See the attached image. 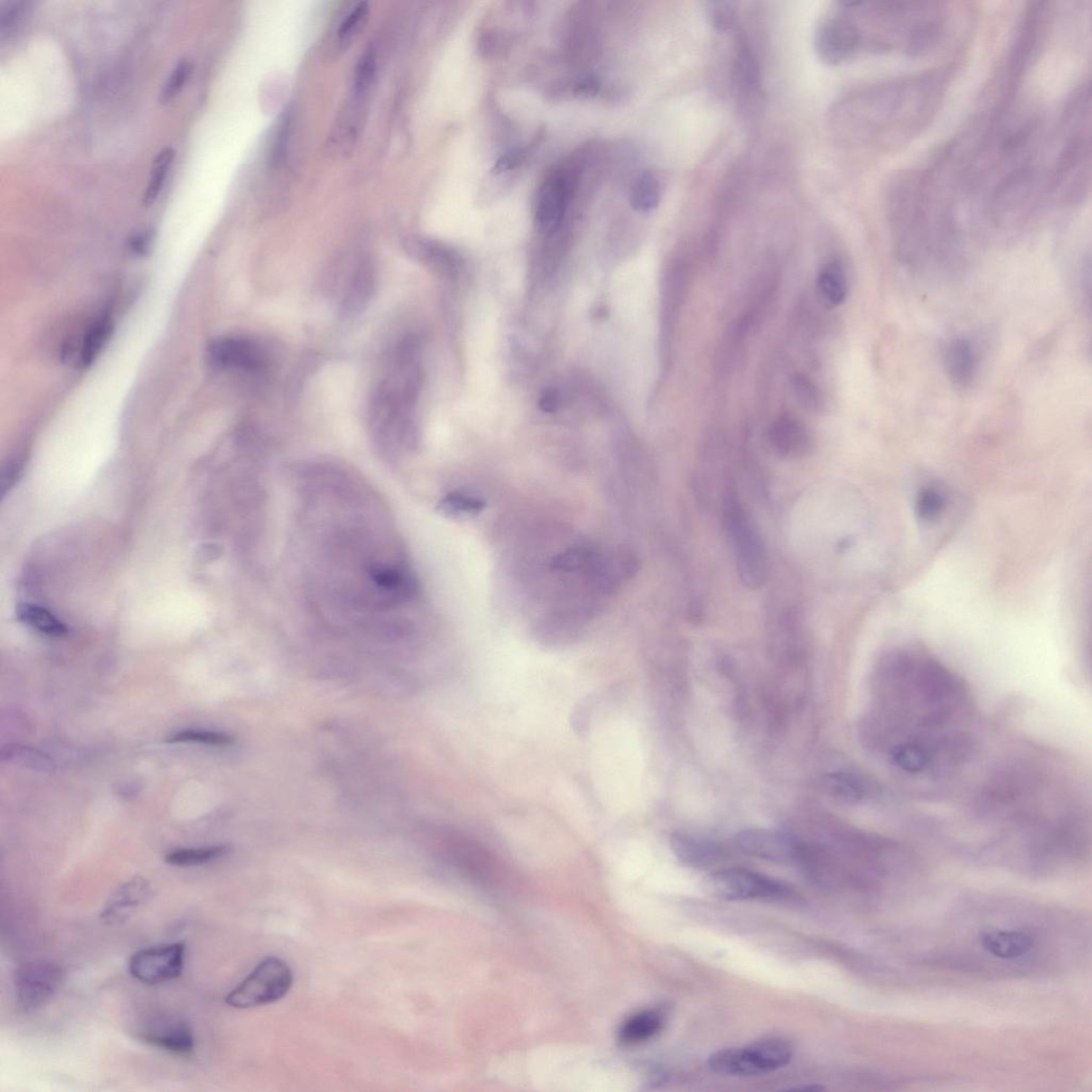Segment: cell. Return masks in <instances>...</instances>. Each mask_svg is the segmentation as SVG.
<instances>
[{"mask_svg":"<svg viewBox=\"0 0 1092 1092\" xmlns=\"http://www.w3.org/2000/svg\"><path fill=\"white\" fill-rule=\"evenodd\" d=\"M822 788L832 798L848 804H857L871 793L868 783L851 773H832L823 776Z\"/></svg>","mask_w":1092,"mask_h":1092,"instance_id":"20","label":"cell"},{"mask_svg":"<svg viewBox=\"0 0 1092 1092\" xmlns=\"http://www.w3.org/2000/svg\"><path fill=\"white\" fill-rule=\"evenodd\" d=\"M191 72L192 64L189 60L182 59L179 61L177 66H175L172 73L170 74L168 79H166L164 82V85L161 91L160 100L162 101V104H168L169 101L178 96L179 92L182 90L185 83H186L187 79L191 76Z\"/></svg>","mask_w":1092,"mask_h":1092,"instance_id":"34","label":"cell"},{"mask_svg":"<svg viewBox=\"0 0 1092 1092\" xmlns=\"http://www.w3.org/2000/svg\"><path fill=\"white\" fill-rule=\"evenodd\" d=\"M17 618L21 622L36 632L51 637L67 635L68 627L48 609L34 604H22L17 608Z\"/></svg>","mask_w":1092,"mask_h":1092,"instance_id":"25","label":"cell"},{"mask_svg":"<svg viewBox=\"0 0 1092 1092\" xmlns=\"http://www.w3.org/2000/svg\"><path fill=\"white\" fill-rule=\"evenodd\" d=\"M24 3H13L4 9L2 15H0V28H2V33L13 30L18 21L21 20L24 14Z\"/></svg>","mask_w":1092,"mask_h":1092,"instance_id":"38","label":"cell"},{"mask_svg":"<svg viewBox=\"0 0 1092 1092\" xmlns=\"http://www.w3.org/2000/svg\"><path fill=\"white\" fill-rule=\"evenodd\" d=\"M376 55L372 52H367L360 59L357 70L355 73L353 94H351V103L362 108L368 98L370 90L374 85L376 77Z\"/></svg>","mask_w":1092,"mask_h":1092,"instance_id":"29","label":"cell"},{"mask_svg":"<svg viewBox=\"0 0 1092 1092\" xmlns=\"http://www.w3.org/2000/svg\"><path fill=\"white\" fill-rule=\"evenodd\" d=\"M702 887L710 897L728 902L781 901L792 895L784 884L742 868L712 873L703 879Z\"/></svg>","mask_w":1092,"mask_h":1092,"instance_id":"6","label":"cell"},{"mask_svg":"<svg viewBox=\"0 0 1092 1092\" xmlns=\"http://www.w3.org/2000/svg\"><path fill=\"white\" fill-rule=\"evenodd\" d=\"M599 82L594 77L582 79L576 89V94L581 97H590L598 94Z\"/></svg>","mask_w":1092,"mask_h":1092,"instance_id":"40","label":"cell"},{"mask_svg":"<svg viewBox=\"0 0 1092 1092\" xmlns=\"http://www.w3.org/2000/svg\"><path fill=\"white\" fill-rule=\"evenodd\" d=\"M707 12L712 26L721 32L730 30L735 21V8L732 3H709Z\"/></svg>","mask_w":1092,"mask_h":1092,"instance_id":"36","label":"cell"},{"mask_svg":"<svg viewBox=\"0 0 1092 1092\" xmlns=\"http://www.w3.org/2000/svg\"><path fill=\"white\" fill-rule=\"evenodd\" d=\"M170 743H197L209 746H229L233 744V737L216 731L184 730L174 733L168 738Z\"/></svg>","mask_w":1092,"mask_h":1092,"instance_id":"32","label":"cell"},{"mask_svg":"<svg viewBox=\"0 0 1092 1092\" xmlns=\"http://www.w3.org/2000/svg\"><path fill=\"white\" fill-rule=\"evenodd\" d=\"M3 761L11 762L31 768L41 773H53L55 765L51 758L39 752L38 749L23 745H9L3 748Z\"/></svg>","mask_w":1092,"mask_h":1092,"instance_id":"28","label":"cell"},{"mask_svg":"<svg viewBox=\"0 0 1092 1092\" xmlns=\"http://www.w3.org/2000/svg\"><path fill=\"white\" fill-rule=\"evenodd\" d=\"M944 366L950 382L960 388L969 386L976 369V356L971 341L955 339L944 350Z\"/></svg>","mask_w":1092,"mask_h":1092,"instance_id":"16","label":"cell"},{"mask_svg":"<svg viewBox=\"0 0 1092 1092\" xmlns=\"http://www.w3.org/2000/svg\"><path fill=\"white\" fill-rule=\"evenodd\" d=\"M735 80L739 95L743 98L756 94L761 86L760 68L751 48L740 45L735 61Z\"/></svg>","mask_w":1092,"mask_h":1092,"instance_id":"24","label":"cell"},{"mask_svg":"<svg viewBox=\"0 0 1092 1092\" xmlns=\"http://www.w3.org/2000/svg\"><path fill=\"white\" fill-rule=\"evenodd\" d=\"M883 720L879 740L892 747L915 731L950 725L969 706L964 682L928 653L896 649L879 668Z\"/></svg>","mask_w":1092,"mask_h":1092,"instance_id":"1","label":"cell"},{"mask_svg":"<svg viewBox=\"0 0 1092 1092\" xmlns=\"http://www.w3.org/2000/svg\"><path fill=\"white\" fill-rule=\"evenodd\" d=\"M111 329L113 327H111L110 318L99 317L82 333L76 354L78 356L77 363L81 367H87L94 362L101 348L106 344Z\"/></svg>","mask_w":1092,"mask_h":1092,"instance_id":"23","label":"cell"},{"mask_svg":"<svg viewBox=\"0 0 1092 1092\" xmlns=\"http://www.w3.org/2000/svg\"><path fill=\"white\" fill-rule=\"evenodd\" d=\"M819 298L827 308L833 309L843 303L848 294V284L843 267L831 262L822 267L818 279Z\"/></svg>","mask_w":1092,"mask_h":1092,"instance_id":"22","label":"cell"},{"mask_svg":"<svg viewBox=\"0 0 1092 1092\" xmlns=\"http://www.w3.org/2000/svg\"><path fill=\"white\" fill-rule=\"evenodd\" d=\"M576 184L567 172H554L542 183L535 199V219L543 233L557 229L564 215Z\"/></svg>","mask_w":1092,"mask_h":1092,"instance_id":"12","label":"cell"},{"mask_svg":"<svg viewBox=\"0 0 1092 1092\" xmlns=\"http://www.w3.org/2000/svg\"><path fill=\"white\" fill-rule=\"evenodd\" d=\"M980 943L989 954L1012 960L1020 958L1034 948V939L1029 933L1016 930H993L983 933Z\"/></svg>","mask_w":1092,"mask_h":1092,"instance_id":"19","label":"cell"},{"mask_svg":"<svg viewBox=\"0 0 1092 1092\" xmlns=\"http://www.w3.org/2000/svg\"><path fill=\"white\" fill-rule=\"evenodd\" d=\"M485 507V502L461 492L448 495L441 504L444 513L455 516L477 514L483 512Z\"/></svg>","mask_w":1092,"mask_h":1092,"instance_id":"33","label":"cell"},{"mask_svg":"<svg viewBox=\"0 0 1092 1092\" xmlns=\"http://www.w3.org/2000/svg\"><path fill=\"white\" fill-rule=\"evenodd\" d=\"M174 157V149H172V147H165L153 161L151 179L143 194V205L145 207H151L157 198H159Z\"/></svg>","mask_w":1092,"mask_h":1092,"instance_id":"31","label":"cell"},{"mask_svg":"<svg viewBox=\"0 0 1092 1092\" xmlns=\"http://www.w3.org/2000/svg\"><path fill=\"white\" fill-rule=\"evenodd\" d=\"M771 446L776 453L785 458L807 456L813 448V438L809 429L792 416H782L771 427Z\"/></svg>","mask_w":1092,"mask_h":1092,"instance_id":"15","label":"cell"},{"mask_svg":"<svg viewBox=\"0 0 1092 1092\" xmlns=\"http://www.w3.org/2000/svg\"><path fill=\"white\" fill-rule=\"evenodd\" d=\"M525 156L524 150H515L505 154L499 159L493 166L495 173H502L513 169L516 164H519Z\"/></svg>","mask_w":1092,"mask_h":1092,"instance_id":"39","label":"cell"},{"mask_svg":"<svg viewBox=\"0 0 1092 1092\" xmlns=\"http://www.w3.org/2000/svg\"><path fill=\"white\" fill-rule=\"evenodd\" d=\"M150 240L151 236L147 233L136 236L132 243L133 248L136 250V251H143V250L150 245Z\"/></svg>","mask_w":1092,"mask_h":1092,"instance_id":"41","label":"cell"},{"mask_svg":"<svg viewBox=\"0 0 1092 1092\" xmlns=\"http://www.w3.org/2000/svg\"><path fill=\"white\" fill-rule=\"evenodd\" d=\"M670 846L682 863L693 867L715 863L721 856L718 844L684 833H674L670 838Z\"/></svg>","mask_w":1092,"mask_h":1092,"instance_id":"18","label":"cell"},{"mask_svg":"<svg viewBox=\"0 0 1092 1092\" xmlns=\"http://www.w3.org/2000/svg\"><path fill=\"white\" fill-rule=\"evenodd\" d=\"M943 506V497L936 490L925 489L919 495L918 512L923 520L936 519L942 512Z\"/></svg>","mask_w":1092,"mask_h":1092,"instance_id":"37","label":"cell"},{"mask_svg":"<svg viewBox=\"0 0 1092 1092\" xmlns=\"http://www.w3.org/2000/svg\"><path fill=\"white\" fill-rule=\"evenodd\" d=\"M792 1044L780 1038H771L728 1048L710 1055L709 1067L723 1077H760L789 1065L793 1059Z\"/></svg>","mask_w":1092,"mask_h":1092,"instance_id":"4","label":"cell"},{"mask_svg":"<svg viewBox=\"0 0 1092 1092\" xmlns=\"http://www.w3.org/2000/svg\"><path fill=\"white\" fill-rule=\"evenodd\" d=\"M724 526L734 552L736 570L744 586L761 588L768 576L766 546L753 517L745 511L733 489L724 498Z\"/></svg>","mask_w":1092,"mask_h":1092,"instance_id":"3","label":"cell"},{"mask_svg":"<svg viewBox=\"0 0 1092 1092\" xmlns=\"http://www.w3.org/2000/svg\"><path fill=\"white\" fill-rule=\"evenodd\" d=\"M664 1016L656 1011L638 1013L622 1024L619 1040L624 1045H635L650 1040L663 1029Z\"/></svg>","mask_w":1092,"mask_h":1092,"instance_id":"21","label":"cell"},{"mask_svg":"<svg viewBox=\"0 0 1092 1092\" xmlns=\"http://www.w3.org/2000/svg\"><path fill=\"white\" fill-rule=\"evenodd\" d=\"M376 282L373 265L366 263L358 267L341 302L340 312L346 318L357 317L366 309L375 293Z\"/></svg>","mask_w":1092,"mask_h":1092,"instance_id":"17","label":"cell"},{"mask_svg":"<svg viewBox=\"0 0 1092 1092\" xmlns=\"http://www.w3.org/2000/svg\"><path fill=\"white\" fill-rule=\"evenodd\" d=\"M662 196L661 184L651 171H645L638 177L629 191V202L632 207L640 212H650L660 205Z\"/></svg>","mask_w":1092,"mask_h":1092,"instance_id":"26","label":"cell"},{"mask_svg":"<svg viewBox=\"0 0 1092 1092\" xmlns=\"http://www.w3.org/2000/svg\"><path fill=\"white\" fill-rule=\"evenodd\" d=\"M208 363L219 370L254 374L266 367L265 350L246 338H220L207 350Z\"/></svg>","mask_w":1092,"mask_h":1092,"instance_id":"10","label":"cell"},{"mask_svg":"<svg viewBox=\"0 0 1092 1092\" xmlns=\"http://www.w3.org/2000/svg\"><path fill=\"white\" fill-rule=\"evenodd\" d=\"M863 44L859 25L848 16L826 18L816 34L819 57L829 64H839L851 57Z\"/></svg>","mask_w":1092,"mask_h":1092,"instance_id":"11","label":"cell"},{"mask_svg":"<svg viewBox=\"0 0 1092 1092\" xmlns=\"http://www.w3.org/2000/svg\"><path fill=\"white\" fill-rule=\"evenodd\" d=\"M152 887L146 879L139 876L129 879L110 895L100 911V920L107 925L124 923L150 899Z\"/></svg>","mask_w":1092,"mask_h":1092,"instance_id":"14","label":"cell"},{"mask_svg":"<svg viewBox=\"0 0 1092 1092\" xmlns=\"http://www.w3.org/2000/svg\"><path fill=\"white\" fill-rule=\"evenodd\" d=\"M137 1038L150 1047L177 1055L189 1057L196 1048L190 1024L180 1016L156 1015L139 1025Z\"/></svg>","mask_w":1092,"mask_h":1092,"instance_id":"9","label":"cell"},{"mask_svg":"<svg viewBox=\"0 0 1092 1092\" xmlns=\"http://www.w3.org/2000/svg\"><path fill=\"white\" fill-rule=\"evenodd\" d=\"M293 985L290 966L280 958L267 957L226 996V1003L237 1010L271 1005L287 995Z\"/></svg>","mask_w":1092,"mask_h":1092,"instance_id":"5","label":"cell"},{"mask_svg":"<svg viewBox=\"0 0 1092 1092\" xmlns=\"http://www.w3.org/2000/svg\"><path fill=\"white\" fill-rule=\"evenodd\" d=\"M226 845H215L199 848H183L171 851L165 856V863L177 867H193L205 865L224 858L229 853Z\"/></svg>","mask_w":1092,"mask_h":1092,"instance_id":"27","label":"cell"},{"mask_svg":"<svg viewBox=\"0 0 1092 1092\" xmlns=\"http://www.w3.org/2000/svg\"><path fill=\"white\" fill-rule=\"evenodd\" d=\"M793 387L800 403L809 408L817 409L821 404V394L807 376L797 374L793 378Z\"/></svg>","mask_w":1092,"mask_h":1092,"instance_id":"35","label":"cell"},{"mask_svg":"<svg viewBox=\"0 0 1092 1092\" xmlns=\"http://www.w3.org/2000/svg\"><path fill=\"white\" fill-rule=\"evenodd\" d=\"M369 6L365 2L357 4L344 17L338 32V48L347 51L357 36L364 30L369 18Z\"/></svg>","mask_w":1092,"mask_h":1092,"instance_id":"30","label":"cell"},{"mask_svg":"<svg viewBox=\"0 0 1092 1092\" xmlns=\"http://www.w3.org/2000/svg\"><path fill=\"white\" fill-rule=\"evenodd\" d=\"M186 946L182 942L138 950L129 959L131 975L145 985H160L179 978L184 971Z\"/></svg>","mask_w":1092,"mask_h":1092,"instance_id":"8","label":"cell"},{"mask_svg":"<svg viewBox=\"0 0 1092 1092\" xmlns=\"http://www.w3.org/2000/svg\"><path fill=\"white\" fill-rule=\"evenodd\" d=\"M419 354V341L413 337L397 345L370 404L374 438L388 457H400L414 446L413 411L422 381Z\"/></svg>","mask_w":1092,"mask_h":1092,"instance_id":"2","label":"cell"},{"mask_svg":"<svg viewBox=\"0 0 1092 1092\" xmlns=\"http://www.w3.org/2000/svg\"><path fill=\"white\" fill-rule=\"evenodd\" d=\"M63 978V968L57 962L33 960L18 967L13 978L18 1011L30 1014L40 1010L58 993Z\"/></svg>","mask_w":1092,"mask_h":1092,"instance_id":"7","label":"cell"},{"mask_svg":"<svg viewBox=\"0 0 1092 1092\" xmlns=\"http://www.w3.org/2000/svg\"><path fill=\"white\" fill-rule=\"evenodd\" d=\"M737 845L744 853L773 863H790L797 855V844L785 833L753 828L740 831Z\"/></svg>","mask_w":1092,"mask_h":1092,"instance_id":"13","label":"cell"}]
</instances>
